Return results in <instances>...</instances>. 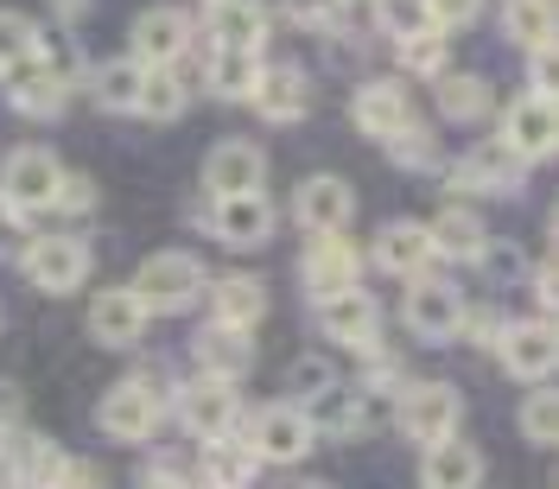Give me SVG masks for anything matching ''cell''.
Masks as SVG:
<instances>
[{"instance_id":"9","label":"cell","mask_w":559,"mask_h":489,"mask_svg":"<svg viewBox=\"0 0 559 489\" xmlns=\"http://www.w3.org/2000/svg\"><path fill=\"white\" fill-rule=\"evenodd\" d=\"M356 274H362V254H356V242H344V236H318V242L306 248V261H299V286L312 293L318 306L337 299V293H349Z\"/></svg>"},{"instance_id":"49","label":"cell","mask_w":559,"mask_h":489,"mask_svg":"<svg viewBox=\"0 0 559 489\" xmlns=\"http://www.w3.org/2000/svg\"><path fill=\"white\" fill-rule=\"evenodd\" d=\"M0 439H7V426H0Z\"/></svg>"},{"instance_id":"28","label":"cell","mask_w":559,"mask_h":489,"mask_svg":"<svg viewBox=\"0 0 559 489\" xmlns=\"http://www.w3.org/2000/svg\"><path fill=\"white\" fill-rule=\"evenodd\" d=\"M248 362H254V349H248V331H204L198 337V375L204 382H236Z\"/></svg>"},{"instance_id":"44","label":"cell","mask_w":559,"mask_h":489,"mask_svg":"<svg viewBox=\"0 0 559 489\" xmlns=\"http://www.w3.org/2000/svg\"><path fill=\"white\" fill-rule=\"evenodd\" d=\"M484 267H489V279H522V274H527V261H522L509 242H502V248L489 242V248H484Z\"/></svg>"},{"instance_id":"14","label":"cell","mask_w":559,"mask_h":489,"mask_svg":"<svg viewBox=\"0 0 559 489\" xmlns=\"http://www.w3.org/2000/svg\"><path fill=\"white\" fill-rule=\"evenodd\" d=\"M496 349H502V369L515 375V382H547L554 375V324L547 318H522V324H502V337H496Z\"/></svg>"},{"instance_id":"8","label":"cell","mask_w":559,"mask_h":489,"mask_svg":"<svg viewBox=\"0 0 559 489\" xmlns=\"http://www.w3.org/2000/svg\"><path fill=\"white\" fill-rule=\"evenodd\" d=\"M191 51V13L185 7H146L134 20V64L140 70H173Z\"/></svg>"},{"instance_id":"40","label":"cell","mask_w":559,"mask_h":489,"mask_svg":"<svg viewBox=\"0 0 559 489\" xmlns=\"http://www.w3.org/2000/svg\"><path fill=\"white\" fill-rule=\"evenodd\" d=\"M522 432L534 439V445H554V432H559V407H554V394L547 387H534L522 401Z\"/></svg>"},{"instance_id":"23","label":"cell","mask_w":559,"mask_h":489,"mask_svg":"<svg viewBox=\"0 0 559 489\" xmlns=\"http://www.w3.org/2000/svg\"><path fill=\"white\" fill-rule=\"evenodd\" d=\"M426 261H432L426 223H414V216H394V223H382V236H376V267H382V274L414 279V274H426Z\"/></svg>"},{"instance_id":"35","label":"cell","mask_w":559,"mask_h":489,"mask_svg":"<svg viewBox=\"0 0 559 489\" xmlns=\"http://www.w3.org/2000/svg\"><path fill=\"white\" fill-rule=\"evenodd\" d=\"M45 51V33H38L33 13H13V7H0V76L7 70H20L26 58Z\"/></svg>"},{"instance_id":"41","label":"cell","mask_w":559,"mask_h":489,"mask_svg":"<svg viewBox=\"0 0 559 489\" xmlns=\"http://www.w3.org/2000/svg\"><path fill=\"white\" fill-rule=\"evenodd\" d=\"M426 13H432V33H464L484 13V0H426Z\"/></svg>"},{"instance_id":"43","label":"cell","mask_w":559,"mask_h":489,"mask_svg":"<svg viewBox=\"0 0 559 489\" xmlns=\"http://www.w3.org/2000/svg\"><path fill=\"white\" fill-rule=\"evenodd\" d=\"M293 26H337V7L344 0H280Z\"/></svg>"},{"instance_id":"6","label":"cell","mask_w":559,"mask_h":489,"mask_svg":"<svg viewBox=\"0 0 559 489\" xmlns=\"http://www.w3.org/2000/svg\"><path fill=\"white\" fill-rule=\"evenodd\" d=\"M318 324H324V337L337 349H362V356H376V344H382V306L362 293V286H349V293H337V299H324L318 306Z\"/></svg>"},{"instance_id":"34","label":"cell","mask_w":559,"mask_h":489,"mask_svg":"<svg viewBox=\"0 0 559 489\" xmlns=\"http://www.w3.org/2000/svg\"><path fill=\"white\" fill-rule=\"evenodd\" d=\"M439 115H445V121H477V115H489V83L477 70L439 76Z\"/></svg>"},{"instance_id":"30","label":"cell","mask_w":559,"mask_h":489,"mask_svg":"<svg viewBox=\"0 0 559 489\" xmlns=\"http://www.w3.org/2000/svg\"><path fill=\"white\" fill-rule=\"evenodd\" d=\"M140 83H146V70H140L134 58H115V64L90 70V96H96V108H108V115H134Z\"/></svg>"},{"instance_id":"18","label":"cell","mask_w":559,"mask_h":489,"mask_svg":"<svg viewBox=\"0 0 559 489\" xmlns=\"http://www.w3.org/2000/svg\"><path fill=\"white\" fill-rule=\"evenodd\" d=\"M64 96H70V83H64V70L58 64H45V51L38 58H26L20 70H7V103L20 108V115H64Z\"/></svg>"},{"instance_id":"1","label":"cell","mask_w":559,"mask_h":489,"mask_svg":"<svg viewBox=\"0 0 559 489\" xmlns=\"http://www.w3.org/2000/svg\"><path fill=\"white\" fill-rule=\"evenodd\" d=\"M198 293H204V261L185 254V248H159V254H146L140 274H134V299L146 306V312H191Z\"/></svg>"},{"instance_id":"48","label":"cell","mask_w":559,"mask_h":489,"mask_svg":"<svg viewBox=\"0 0 559 489\" xmlns=\"http://www.w3.org/2000/svg\"><path fill=\"white\" fill-rule=\"evenodd\" d=\"M166 489H185V484H166Z\"/></svg>"},{"instance_id":"31","label":"cell","mask_w":559,"mask_h":489,"mask_svg":"<svg viewBox=\"0 0 559 489\" xmlns=\"http://www.w3.org/2000/svg\"><path fill=\"white\" fill-rule=\"evenodd\" d=\"M198 477H204L210 489H248L254 477H261V457L248 452V445H236V439H210Z\"/></svg>"},{"instance_id":"25","label":"cell","mask_w":559,"mask_h":489,"mask_svg":"<svg viewBox=\"0 0 559 489\" xmlns=\"http://www.w3.org/2000/svg\"><path fill=\"white\" fill-rule=\"evenodd\" d=\"M426 489H477L484 484V452L464 445V439H445V445H426V470H419Z\"/></svg>"},{"instance_id":"33","label":"cell","mask_w":559,"mask_h":489,"mask_svg":"<svg viewBox=\"0 0 559 489\" xmlns=\"http://www.w3.org/2000/svg\"><path fill=\"white\" fill-rule=\"evenodd\" d=\"M185 103H191V90H185L178 64H173V70H146L134 115H146V121H178V115H185Z\"/></svg>"},{"instance_id":"26","label":"cell","mask_w":559,"mask_h":489,"mask_svg":"<svg viewBox=\"0 0 559 489\" xmlns=\"http://www.w3.org/2000/svg\"><path fill=\"white\" fill-rule=\"evenodd\" d=\"M210 293H216V299H210V312H216L223 331H254V324L267 318V286H261V279L229 274V279H216Z\"/></svg>"},{"instance_id":"29","label":"cell","mask_w":559,"mask_h":489,"mask_svg":"<svg viewBox=\"0 0 559 489\" xmlns=\"http://www.w3.org/2000/svg\"><path fill=\"white\" fill-rule=\"evenodd\" d=\"M7 464H13V484L20 489H58L70 452L58 439H20V452H7Z\"/></svg>"},{"instance_id":"46","label":"cell","mask_w":559,"mask_h":489,"mask_svg":"<svg viewBox=\"0 0 559 489\" xmlns=\"http://www.w3.org/2000/svg\"><path fill=\"white\" fill-rule=\"evenodd\" d=\"M20 419V382H0V426Z\"/></svg>"},{"instance_id":"16","label":"cell","mask_w":559,"mask_h":489,"mask_svg":"<svg viewBox=\"0 0 559 489\" xmlns=\"http://www.w3.org/2000/svg\"><path fill=\"white\" fill-rule=\"evenodd\" d=\"M146 318L153 312L134 299V286H108V293L90 299V337L103 349H134L146 337Z\"/></svg>"},{"instance_id":"32","label":"cell","mask_w":559,"mask_h":489,"mask_svg":"<svg viewBox=\"0 0 559 489\" xmlns=\"http://www.w3.org/2000/svg\"><path fill=\"white\" fill-rule=\"evenodd\" d=\"M502 33L522 51H547L554 45V0H502Z\"/></svg>"},{"instance_id":"37","label":"cell","mask_w":559,"mask_h":489,"mask_svg":"<svg viewBox=\"0 0 559 489\" xmlns=\"http://www.w3.org/2000/svg\"><path fill=\"white\" fill-rule=\"evenodd\" d=\"M388 146V159H394V166H432V159H439V140H432V128H419V121H407V128H394V134L382 140Z\"/></svg>"},{"instance_id":"38","label":"cell","mask_w":559,"mask_h":489,"mask_svg":"<svg viewBox=\"0 0 559 489\" xmlns=\"http://www.w3.org/2000/svg\"><path fill=\"white\" fill-rule=\"evenodd\" d=\"M376 20H382V33L401 45V38L414 33H432V13H426V0H376Z\"/></svg>"},{"instance_id":"7","label":"cell","mask_w":559,"mask_h":489,"mask_svg":"<svg viewBox=\"0 0 559 489\" xmlns=\"http://www.w3.org/2000/svg\"><path fill=\"white\" fill-rule=\"evenodd\" d=\"M26 279L38 293H76L90 279V248L76 236H33L26 242Z\"/></svg>"},{"instance_id":"17","label":"cell","mask_w":559,"mask_h":489,"mask_svg":"<svg viewBox=\"0 0 559 489\" xmlns=\"http://www.w3.org/2000/svg\"><path fill=\"white\" fill-rule=\"evenodd\" d=\"M349 121H356V134L388 140L394 128H407V121H414V96H407L394 76H376V83H362V90L349 96Z\"/></svg>"},{"instance_id":"3","label":"cell","mask_w":559,"mask_h":489,"mask_svg":"<svg viewBox=\"0 0 559 489\" xmlns=\"http://www.w3.org/2000/svg\"><path fill=\"white\" fill-rule=\"evenodd\" d=\"M457 419H464V394L452 382H414L401 394V432L414 445H445V439H457Z\"/></svg>"},{"instance_id":"24","label":"cell","mask_w":559,"mask_h":489,"mask_svg":"<svg viewBox=\"0 0 559 489\" xmlns=\"http://www.w3.org/2000/svg\"><path fill=\"white\" fill-rule=\"evenodd\" d=\"M210 38L236 45V51H261L267 45V7L261 0H210Z\"/></svg>"},{"instance_id":"19","label":"cell","mask_w":559,"mask_h":489,"mask_svg":"<svg viewBox=\"0 0 559 489\" xmlns=\"http://www.w3.org/2000/svg\"><path fill=\"white\" fill-rule=\"evenodd\" d=\"M274 204L261 198V191H242V198H216V216H210V229H216V242L229 248H261L274 236Z\"/></svg>"},{"instance_id":"2","label":"cell","mask_w":559,"mask_h":489,"mask_svg":"<svg viewBox=\"0 0 559 489\" xmlns=\"http://www.w3.org/2000/svg\"><path fill=\"white\" fill-rule=\"evenodd\" d=\"M312 445H318V426L299 401L261 407L254 426H248V452L261 457V464H299V457H312Z\"/></svg>"},{"instance_id":"45","label":"cell","mask_w":559,"mask_h":489,"mask_svg":"<svg viewBox=\"0 0 559 489\" xmlns=\"http://www.w3.org/2000/svg\"><path fill=\"white\" fill-rule=\"evenodd\" d=\"M58 489H103V477H96L90 464H76V457H70V464H64V477H58Z\"/></svg>"},{"instance_id":"4","label":"cell","mask_w":559,"mask_h":489,"mask_svg":"<svg viewBox=\"0 0 559 489\" xmlns=\"http://www.w3.org/2000/svg\"><path fill=\"white\" fill-rule=\"evenodd\" d=\"M96 419H103L108 439H128V445H140V439H153V426L166 419V401H159V382L153 375H134V382H115L103 394V407H96Z\"/></svg>"},{"instance_id":"47","label":"cell","mask_w":559,"mask_h":489,"mask_svg":"<svg viewBox=\"0 0 559 489\" xmlns=\"http://www.w3.org/2000/svg\"><path fill=\"white\" fill-rule=\"evenodd\" d=\"M20 223H26V216H20V210L0 198V242H7V236H20Z\"/></svg>"},{"instance_id":"13","label":"cell","mask_w":559,"mask_h":489,"mask_svg":"<svg viewBox=\"0 0 559 489\" xmlns=\"http://www.w3.org/2000/svg\"><path fill=\"white\" fill-rule=\"evenodd\" d=\"M178 419H185V432L191 439H229L236 432V419H242V401H236V382H204L185 387V401H178Z\"/></svg>"},{"instance_id":"15","label":"cell","mask_w":559,"mask_h":489,"mask_svg":"<svg viewBox=\"0 0 559 489\" xmlns=\"http://www.w3.org/2000/svg\"><path fill=\"white\" fill-rule=\"evenodd\" d=\"M267 178V153L254 140H216V153L204 159V191L210 198H242V191H261Z\"/></svg>"},{"instance_id":"42","label":"cell","mask_w":559,"mask_h":489,"mask_svg":"<svg viewBox=\"0 0 559 489\" xmlns=\"http://www.w3.org/2000/svg\"><path fill=\"white\" fill-rule=\"evenodd\" d=\"M51 210H64V216H90L96 210V178H70L58 184V198H51Z\"/></svg>"},{"instance_id":"39","label":"cell","mask_w":559,"mask_h":489,"mask_svg":"<svg viewBox=\"0 0 559 489\" xmlns=\"http://www.w3.org/2000/svg\"><path fill=\"white\" fill-rule=\"evenodd\" d=\"M286 387H293V401H299V407H312L318 394H331V387H337V375H331V362H324V356H306V362H293V369H286Z\"/></svg>"},{"instance_id":"12","label":"cell","mask_w":559,"mask_h":489,"mask_svg":"<svg viewBox=\"0 0 559 489\" xmlns=\"http://www.w3.org/2000/svg\"><path fill=\"white\" fill-rule=\"evenodd\" d=\"M293 216H299V229H312V236H344L349 223H356V191H349L344 178L318 172V178L299 184Z\"/></svg>"},{"instance_id":"22","label":"cell","mask_w":559,"mask_h":489,"mask_svg":"<svg viewBox=\"0 0 559 489\" xmlns=\"http://www.w3.org/2000/svg\"><path fill=\"white\" fill-rule=\"evenodd\" d=\"M426 242H432V254H445V261H484L489 229H484V216H477V210L445 204L432 223H426Z\"/></svg>"},{"instance_id":"36","label":"cell","mask_w":559,"mask_h":489,"mask_svg":"<svg viewBox=\"0 0 559 489\" xmlns=\"http://www.w3.org/2000/svg\"><path fill=\"white\" fill-rule=\"evenodd\" d=\"M394 51H401L407 76H445V51L452 45H445V33H414V38H401Z\"/></svg>"},{"instance_id":"5","label":"cell","mask_w":559,"mask_h":489,"mask_svg":"<svg viewBox=\"0 0 559 489\" xmlns=\"http://www.w3.org/2000/svg\"><path fill=\"white\" fill-rule=\"evenodd\" d=\"M58 184H64V166H58L45 146H20V153H7V166H0V198L20 210V216L51 210Z\"/></svg>"},{"instance_id":"27","label":"cell","mask_w":559,"mask_h":489,"mask_svg":"<svg viewBox=\"0 0 559 489\" xmlns=\"http://www.w3.org/2000/svg\"><path fill=\"white\" fill-rule=\"evenodd\" d=\"M254 76H261V51H236V45H210V64H204L210 96H223V103H248Z\"/></svg>"},{"instance_id":"21","label":"cell","mask_w":559,"mask_h":489,"mask_svg":"<svg viewBox=\"0 0 559 489\" xmlns=\"http://www.w3.org/2000/svg\"><path fill=\"white\" fill-rule=\"evenodd\" d=\"M515 184H522V159L509 146H471L452 166V191H489V198H502Z\"/></svg>"},{"instance_id":"10","label":"cell","mask_w":559,"mask_h":489,"mask_svg":"<svg viewBox=\"0 0 559 489\" xmlns=\"http://www.w3.org/2000/svg\"><path fill=\"white\" fill-rule=\"evenodd\" d=\"M407 331L414 337H426V344H439V337H452V331H464V299H457L452 279H426L414 274V293H407Z\"/></svg>"},{"instance_id":"11","label":"cell","mask_w":559,"mask_h":489,"mask_svg":"<svg viewBox=\"0 0 559 489\" xmlns=\"http://www.w3.org/2000/svg\"><path fill=\"white\" fill-rule=\"evenodd\" d=\"M554 134H559L554 96H534V90H527V96L509 103V115H502V140H496V146H509V153L527 166V159H547V153H554Z\"/></svg>"},{"instance_id":"20","label":"cell","mask_w":559,"mask_h":489,"mask_svg":"<svg viewBox=\"0 0 559 489\" xmlns=\"http://www.w3.org/2000/svg\"><path fill=\"white\" fill-rule=\"evenodd\" d=\"M248 103H254V115L261 121H299L306 115V70L299 64H261V76H254V90H248Z\"/></svg>"}]
</instances>
